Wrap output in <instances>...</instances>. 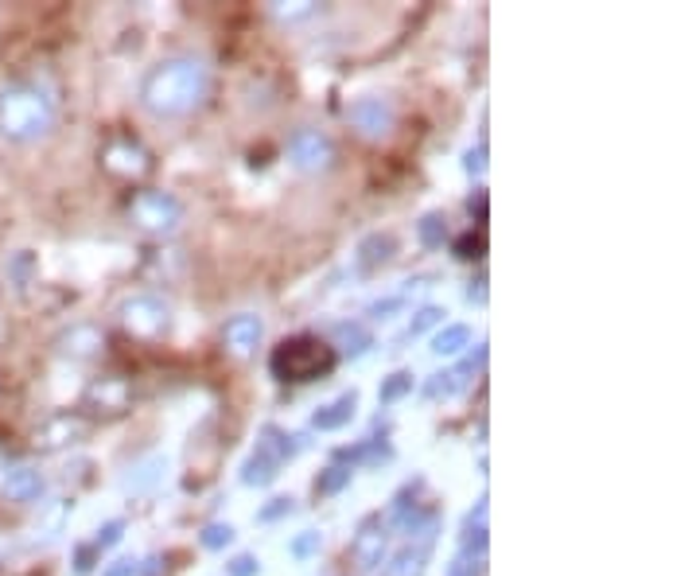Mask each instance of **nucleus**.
I'll list each match as a JSON object with an SVG mask.
<instances>
[{"instance_id":"obj_25","label":"nucleus","mask_w":700,"mask_h":576,"mask_svg":"<svg viewBox=\"0 0 700 576\" xmlns=\"http://www.w3.org/2000/svg\"><path fill=\"white\" fill-rule=\"evenodd\" d=\"M257 572V561L253 557H233L230 561V576H253Z\"/></svg>"},{"instance_id":"obj_24","label":"nucleus","mask_w":700,"mask_h":576,"mask_svg":"<svg viewBox=\"0 0 700 576\" xmlns=\"http://www.w3.org/2000/svg\"><path fill=\"white\" fill-rule=\"evenodd\" d=\"M347 475H350V471H342V468H331V475H323V483H319V491H339V487L347 483Z\"/></svg>"},{"instance_id":"obj_22","label":"nucleus","mask_w":700,"mask_h":576,"mask_svg":"<svg viewBox=\"0 0 700 576\" xmlns=\"http://www.w3.org/2000/svg\"><path fill=\"white\" fill-rule=\"evenodd\" d=\"M409 386H413V378H409V374H393V382L382 389V401L401 398V394H405V389H409Z\"/></svg>"},{"instance_id":"obj_13","label":"nucleus","mask_w":700,"mask_h":576,"mask_svg":"<svg viewBox=\"0 0 700 576\" xmlns=\"http://www.w3.org/2000/svg\"><path fill=\"white\" fill-rule=\"evenodd\" d=\"M424 561H428V545L405 549V553L389 565V572H386V576H421V572H424Z\"/></svg>"},{"instance_id":"obj_1","label":"nucleus","mask_w":700,"mask_h":576,"mask_svg":"<svg viewBox=\"0 0 700 576\" xmlns=\"http://www.w3.org/2000/svg\"><path fill=\"white\" fill-rule=\"evenodd\" d=\"M206 67L195 63V59H171V63H159L149 78H144V105L159 117H179L195 109L206 94Z\"/></svg>"},{"instance_id":"obj_3","label":"nucleus","mask_w":700,"mask_h":576,"mask_svg":"<svg viewBox=\"0 0 700 576\" xmlns=\"http://www.w3.org/2000/svg\"><path fill=\"white\" fill-rule=\"evenodd\" d=\"M331 366H335V351L312 335L280 343L273 354V374L285 378V382H312V378L331 370Z\"/></svg>"},{"instance_id":"obj_18","label":"nucleus","mask_w":700,"mask_h":576,"mask_svg":"<svg viewBox=\"0 0 700 576\" xmlns=\"http://www.w3.org/2000/svg\"><path fill=\"white\" fill-rule=\"evenodd\" d=\"M230 537H233L230 526L214 522V526H206V530H203V545H206V549H223V545L230 542Z\"/></svg>"},{"instance_id":"obj_19","label":"nucleus","mask_w":700,"mask_h":576,"mask_svg":"<svg viewBox=\"0 0 700 576\" xmlns=\"http://www.w3.org/2000/svg\"><path fill=\"white\" fill-rule=\"evenodd\" d=\"M159 468H164V460H149V463H141V475H132L129 480V487H152L156 480H159Z\"/></svg>"},{"instance_id":"obj_8","label":"nucleus","mask_w":700,"mask_h":576,"mask_svg":"<svg viewBox=\"0 0 700 576\" xmlns=\"http://www.w3.org/2000/svg\"><path fill=\"white\" fill-rule=\"evenodd\" d=\"M257 343H261V320L257 315H233L226 324V347L233 354H253Z\"/></svg>"},{"instance_id":"obj_12","label":"nucleus","mask_w":700,"mask_h":576,"mask_svg":"<svg viewBox=\"0 0 700 576\" xmlns=\"http://www.w3.org/2000/svg\"><path fill=\"white\" fill-rule=\"evenodd\" d=\"M467 343H471V327L451 324V327H444V331H440V335L432 339V351H436V354H459Z\"/></svg>"},{"instance_id":"obj_4","label":"nucleus","mask_w":700,"mask_h":576,"mask_svg":"<svg viewBox=\"0 0 700 576\" xmlns=\"http://www.w3.org/2000/svg\"><path fill=\"white\" fill-rule=\"evenodd\" d=\"M179 203L171 199L164 191H141L137 199H132V218L144 226V230H171L179 223Z\"/></svg>"},{"instance_id":"obj_11","label":"nucleus","mask_w":700,"mask_h":576,"mask_svg":"<svg viewBox=\"0 0 700 576\" xmlns=\"http://www.w3.org/2000/svg\"><path fill=\"white\" fill-rule=\"evenodd\" d=\"M382 553H386V534H377V530H366L359 542H354V561H359L362 569H377L382 565Z\"/></svg>"},{"instance_id":"obj_20","label":"nucleus","mask_w":700,"mask_h":576,"mask_svg":"<svg viewBox=\"0 0 700 576\" xmlns=\"http://www.w3.org/2000/svg\"><path fill=\"white\" fill-rule=\"evenodd\" d=\"M421 238L428 246H436V242H444V223H440V215H428L421 223Z\"/></svg>"},{"instance_id":"obj_6","label":"nucleus","mask_w":700,"mask_h":576,"mask_svg":"<svg viewBox=\"0 0 700 576\" xmlns=\"http://www.w3.org/2000/svg\"><path fill=\"white\" fill-rule=\"evenodd\" d=\"M288 152H292V164H296L300 171H323L331 164V156H335L331 141L319 129H300L296 137H292Z\"/></svg>"},{"instance_id":"obj_7","label":"nucleus","mask_w":700,"mask_h":576,"mask_svg":"<svg viewBox=\"0 0 700 576\" xmlns=\"http://www.w3.org/2000/svg\"><path fill=\"white\" fill-rule=\"evenodd\" d=\"M350 121L366 133V137H382V133L393 129V109L382 97H362V102L350 105Z\"/></svg>"},{"instance_id":"obj_27","label":"nucleus","mask_w":700,"mask_h":576,"mask_svg":"<svg viewBox=\"0 0 700 576\" xmlns=\"http://www.w3.org/2000/svg\"><path fill=\"white\" fill-rule=\"evenodd\" d=\"M285 510H292V502L288 498H273V507H268L261 518H277V514H285Z\"/></svg>"},{"instance_id":"obj_9","label":"nucleus","mask_w":700,"mask_h":576,"mask_svg":"<svg viewBox=\"0 0 700 576\" xmlns=\"http://www.w3.org/2000/svg\"><path fill=\"white\" fill-rule=\"evenodd\" d=\"M105 164L114 171H125V176H137V171L149 168L144 152L137 149V144H129V141H114V144H109V149H105Z\"/></svg>"},{"instance_id":"obj_15","label":"nucleus","mask_w":700,"mask_h":576,"mask_svg":"<svg viewBox=\"0 0 700 576\" xmlns=\"http://www.w3.org/2000/svg\"><path fill=\"white\" fill-rule=\"evenodd\" d=\"M241 480H245V483H257V487L273 483V480H277V463L265 460V456H253L250 463H245V475H241Z\"/></svg>"},{"instance_id":"obj_5","label":"nucleus","mask_w":700,"mask_h":576,"mask_svg":"<svg viewBox=\"0 0 700 576\" xmlns=\"http://www.w3.org/2000/svg\"><path fill=\"white\" fill-rule=\"evenodd\" d=\"M121 320H125V327L132 331V335L156 339L159 331L168 327V308L156 297H132L125 308H121Z\"/></svg>"},{"instance_id":"obj_21","label":"nucleus","mask_w":700,"mask_h":576,"mask_svg":"<svg viewBox=\"0 0 700 576\" xmlns=\"http://www.w3.org/2000/svg\"><path fill=\"white\" fill-rule=\"evenodd\" d=\"M319 545H323V537H319L315 530H308V534H304L296 545H292V553H296V557H308V553H315Z\"/></svg>"},{"instance_id":"obj_28","label":"nucleus","mask_w":700,"mask_h":576,"mask_svg":"<svg viewBox=\"0 0 700 576\" xmlns=\"http://www.w3.org/2000/svg\"><path fill=\"white\" fill-rule=\"evenodd\" d=\"M451 576H459V572H451Z\"/></svg>"},{"instance_id":"obj_23","label":"nucleus","mask_w":700,"mask_h":576,"mask_svg":"<svg viewBox=\"0 0 700 576\" xmlns=\"http://www.w3.org/2000/svg\"><path fill=\"white\" fill-rule=\"evenodd\" d=\"M440 320V312L436 308H424V312H416V320H413V327H409V339L413 335H421V331H428V327H432Z\"/></svg>"},{"instance_id":"obj_10","label":"nucleus","mask_w":700,"mask_h":576,"mask_svg":"<svg viewBox=\"0 0 700 576\" xmlns=\"http://www.w3.org/2000/svg\"><path fill=\"white\" fill-rule=\"evenodd\" d=\"M354 406H359V398H354V394H342L339 401H331V406L319 409L312 425H315V428H342V425H347L350 416H354Z\"/></svg>"},{"instance_id":"obj_16","label":"nucleus","mask_w":700,"mask_h":576,"mask_svg":"<svg viewBox=\"0 0 700 576\" xmlns=\"http://www.w3.org/2000/svg\"><path fill=\"white\" fill-rule=\"evenodd\" d=\"M8 491H12V495H20V498H32V495H40V475H35V471H28V468H23V471H16V475H12V480H8Z\"/></svg>"},{"instance_id":"obj_26","label":"nucleus","mask_w":700,"mask_h":576,"mask_svg":"<svg viewBox=\"0 0 700 576\" xmlns=\"http://www.w3.org/2000/svg\"><path fill=\"white\" fill-rule=\"evenodd\" d=\"M117 537H121V522H109V526H105V534L97 537V545H114Z\"/></svg>"},{"instance_id":"obj_2","label":"nucleus","mask_w":700,"mask_h":576,"mask_svg":"<svg viewBox=\"0 0 700 576\" xmlns=\"http://www.w3.org/2000/svg\"><path fill=\"white\" fill-rule=\"evenodd\" d=\"M55 109L40 90H8L0 97V129L16 141L40 137V133L51 129Z\"/></svg>"},{"instance_id":"obj_14","label":"nucleus","mask_w":700,"mask_h":576,"mask_svg":"<svg viewBox=\"0 0 700 576\" xmlns=\"http://www.w3.org/2000/svg\"><path fill=\"white\" fill-rule=\"evenodd\" d=\"M67 343L70 347H63V351H70V354H97V347H102V331L97 327H75L67 335Z\"/></svg>"},{"instance_id":"obj_17","label":"nucleus","mask_w":700,"mask_h":576,"mask_svg":"<svg viewBox=\"0 0 700 576\" xmlns=\"http://www.w3.org/2000/svg\"><path fill=\"white\" fill-rule=\"evenodd\" d=\"M339 343H342L347 351L359 354V351L370 347V335H366V327H359V324H342V327H339Z\"/></svg>"}]
</instances>
